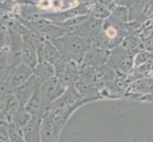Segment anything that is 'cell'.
I'll return each instance as SVG.
<instances>
[{
	"instance_id": "obj_1",
	"label": "cell",
	"mask_w": 153,
	"mask_h": 142,
	"mask_svg": "<svg viewBox=\"0 0 153 142\" xmlns=\"http://www.w3.org/2000/svg\"><path fill=\"white\" fill-rule=\"evenodd\" d=\"M51 42L55 46L60 56L74 61L78 65L82 64L87 51L91 46V42L89 40L71 31Z\"/></svg>"
},
{
	"instance_id": "obj_2",
	"label": "cell",
	"mask_w": 153,
	"mask_h": 142,
	"mask_svg": "<svg viewBox=\"0 0 153 142\" xmlns=\"http://www.w3.org/2000/svg\"><path fill=\"white\" fill-rule=\"evenodd\" d=\"M73 114L72 111L47 110L41 121L40 142H58L63 127Z\"/></svg>"
},
{
	"instance_id": "obj_3",
	"label": "cell",
	"mask_w": 153,
	"mask_h": 142,
	"mask_svg": "<svg viewBox=\"0 0 153 142\" xmlns=\"http://www.w3.org/2000/svg\"><path fill=\"white\" fill-rule=\"evenodd\" d=\"M54 77L66 88L74 85L79 77V65L74 61L62 57L54 64Z\"/></svg>"
},
{
	"instance_id": "obj_4",
	"label": "cell",
	"mask_w": 153,
	"mask_h": 142,
	"mask_svg": "<svg viewBox=\"0 0 153 142\" xmlns=\"http://www.w3.org/2000/svg\"><path fill=\"white\" fill-rule=\"evenodd\" d=\"M26 27L33 29L36 32L40 33L44 38L49 41H53L61 36L70 32L68 30L63 29L60 26L53 24L50 20L44 17H37L30 21H23L20 20Z\"/></svg>"
},
{
	"instance_id": "obj_5",
	"label": "cell",
	"mask_w": 153,
	"mask_h": 142,
	"mask_svg": "<svg viewBox=\"0 0 153 142\" xmlns=\"http://www.w3.org/2000/svg\"><path fill=\"white\" fill-rule=\"evenodd\" d=\"M86 102L74 86H70L57 99L52 102L48 110L53 111H75L78 107Z\"/></svg>"
},
{
	"instance_id": "obj_6",
	"label": "cell",
	"mask_w": 153,
	"mask_h": 142,
	"mask_svg": "<svg viewBox=\"0 0 153 142\" xmlns=\"http://www.w3.org/2000/svg\"><path fill=\"white\" fill-rule=\"evenodd\" d=\"M33 75V70L24 64H19L16 66L10 68L5 78L0 89L7 92H13L15 88L22 85Z\"/></svg>"
},
{
	"instance_id": "obj_7",
	"label": "cell",
	"mask_w": 153,
	"mask_h": 142,
	"mask_svg": "<svg viewBox=\"0 0 153 142\" xmlns=\"http://www.w3.org/2000/svg\"><path fill=\"white\" fill-rule=\"evenodd\" d=\"M9 42L7 46V63L9 69L21 64L23 39L20 33L8 26Z\"/></svg>"
},
{
	"instance_id": "obj_8",
	"label": "cell",
	"mask_w": 153,
	"mask_h": 142,
	"mask_svg": "<svg viewBox=\"0 0 153 142\" xmlns=\"http://www.w3.org/2000/svg\"><path fill=\"white\" fill-rule=\"evenodd\" d=\"M66 90V87L55 77L44 82L40 85V94L44 111L46 112L50 105L57 99ZM45 114V113H44Z\"/></svg>"
},
{
	"instance_id": "obj_9",
	"label": "cell",
	"mask_w": 153,
	"mask_h": 142,
	"mask_svg": "<svg viewBox=\"0 0 153 142\" xmlns=\"http://www.w3.org/2000/svg\"><path fill=\"white\" fill-rule=\"evenodd\" d=\"M40 85L41 83L39 82V81L35 78L34 75H33L27 82H24L23 85H20L19 87L15 88L12 92L13 94V96L15 97V99H16V101L18 102L20 107L23 108L25 106V104L27 103L30 98L33 96L35 89Z\"/></svg>"
},
{
	"instance_id": "obj_10",
	"label": "cell",
	"mask_w": 153,
	"mask_h": 142,
	"mask_svg": "<svg viewBox=\"0 0 153 142\" xmlns=\"http://www.w3.org/2000/svg\"><path fill=\"white\" fill-rule=\"evenodd\" d=\"M42 118L33 117L30 121L21 129L26 142H40Z\"/></svg>"
},
{
	"instance_id": "obj_11",
	"label": "cell",
	"mask_w": 153,
	"mask_h": 142,
	"mask_svg": "<svg viewBox=\"0 0 153 142\" xmlns=\"http://www.w3.org/2000/svg\"><path fill=\"white\" fill-rule=\"evenodd\" d=\"M26 111L30 114L31 117H39L43 118V115L45 113L43 104H42V99L40 94V85L35 89L33 96L30 98V99L25 104L23 107Z\"/></svg>"
},
{
	"instance_id": "obj_12",
	"label": "cell",
	"mask_w": 153,
	"mask_h": 142,
	"mask_svg": "<svg viewBox=\"0 0 153 142\" xmlns=\"http://www.w3.org/2000/svg\"><path fill=\"white\" fill-rule=\"evenodd\" d=\"M33 75L39 81L40 83H43L44 82L50 80L51 78L54 77L53 65L46 62L38 63L37 65L33 69Z\"/></svg>"
},
{
	"instance_id": "obj_13",
	"label": "cell",
	"mask_w": 153,
	"mask_h": 142,
	"mask_svg": "<svg viewBox=\"0 0 153 142\" xmlns=\"http://www.w3.org/2000/svg\"><path fill=\"white\" fill-rule=\"evenodd\" d=\"M59 58H60V54L55 47V46L52 44L51 41L46 39L38 63L46 62V63H50V64L53 65Z\"/></svg>"
},
{
	"instance_id": "obj_14",
	"label": "cell",
	"mask_w": 153,
	"mask_h": 142,
	"mask_svg": "<svg viewBox=\"0 0 153 142\" xmlns=\"http://www.w3.org/2000/svg\"><path fill=\"white\" fill-rule=\"evenodd\" d=\"M31 118L33 117H31L30 113H28L24 108L19 107L17 111L13 114L9 123L14 126L15 128L21 130L31 119Z\"/></svg>"
},
{
	"instance_id": "obj_15",
	"label": "cell",
	"mask_w": 153,
	"mask_h": 142,
	"mask_svg": "<svg viewBox=\"0 0 153 142\" xmlns=\"http://www.w3.org/2000/svg\"><path fill=\"white\" fill-rule=\"evenodd\" d=\"M109 21L114 24H120V23H125L128 20V7L125 6H119L116 5L112 8V10L110 12L109 14Z\"/></svg>"
},
{
	"instance_id": "obj_16",
	"label": "cell",
	"mask_w": 153,
	"mask_h": 142,
	"mask_svg": "<svg viewBox=\"0 0 153 142\" xmlns=\"http://www.w3.org/2000/svg\"><path fill=\"white\" fill-rule=\"evenodd\" d=\"M9 71L8 63H7V49L0 52V87L6 78Z\"/></svg>"
},
{
	"instance_id": "obj_17",
	"label": "cell",
	"mask_w": 153,
	"mask_h": 142,
	"mask_svg": "<svg viewBox=\"0 0 153 142\" xmlns=\"http://www.w3.org/2000/svg\"><path fill=\"white\" fill-rule=\"evenodd\" d=\"M9 140L10 142H26L21 130L15 128L9 123Z\"/></svg>"
},
{
	"instance_id": "obj_18",
	"label": "cell",
	"mask_w": 153,
	"mask_h": 142,
	"mask_svg": "<svg viewBox=\"0 0 153 142\" xmlns=\"http://www.w3.org/2000/svg\"><path fill=\"white\" fill-rule=\"evenodd\" d=\"M9 42V30L8 26L0 24V52L7 49Z\"/></svg>"
},
{
	"instance_id": "obj_19",
	"label": "cell",
	"mask_w": 153,
	"mask_h": 142,
	"mask_svg": "<svg viewBox=\"0 0 153 142\" xmlns=\"http://www.w3.org/2000/svg\"><path fill=\"white\" fill-rule=\"evenodd\" d=\"M9 94L10 92L0 89V120H5V107H6Z\"/></svg>"
},
{
	"instance_id": "obj_20",
	"label": "cell",
	"mask_w": 153,
	"mask_h": 142,
	"mask_svg": "<svg viewBox=\"0 0 153 142\" xmlns=\"http://www.w3.org/2000/svg\"><path fill=\"white\" fill-rule=\"evenodd\" d=\"M0 142H10L9 122L5 120H0Z\"/></svg>"
},
{
	"instance_id": "obj_21",
	"label": "cell",
	"mask_w": 153,
	"mask_h": 142,
	"mask_svg": "<svg viewBox=\"0 0 153 142\" xmlns=\"http://www.w3.org/2000/svg\"><path fill=\"white\" fill-rule=\"evenodd\" d=\"M114 3L116 5H119V6H130V5H132L136 0H113Z\"/></svg>"
},
{
	"instance_id": "obj_22",
	"label": "cell",
	"mask_w": 153,
	"mask_h": 142,
	"mask_svg": "<svg viewBox=\"0 0 153 142\" xmlns=\"http://www.w3.org/2000/svg\"><path fill=\"white\" fill-rule=\"evenodd\" d=\"M145 142H153V136H151V138H149V139H147L146 141H145Z\"/></svg>"
},
{
	"instance_id": "obj_23",
	"label": "cell",
	"mask_w": 153,
	"mask_h": 142,
	"mask_svg": "<svg viewBox=\"0 0 153 142\" xmlns=\"http://www.w3.org/2000/svg\"><path fill=\"white\" fill-rule=\"evenodd\" d=\"M5 1H6V0H0V2H1V3H3V2H5Z\"/></svg>"
}]
</instances>
